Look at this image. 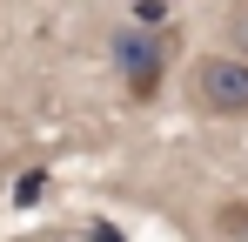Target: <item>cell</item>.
I'll return each mask as SVG.
<instances>
[{
  "mask_svg": "<svg viewBox=\"0 0 248 242\" xmlns=\"http://www.w3.org/2000/svg\"><path fill=\"white\" fill-rule=\"evenodd\" d=\"M108 61L121 68V87L127 101H155L161 94V74H168V27H114L108 34Z\"/></svg>",
  "mask_w": 248,
  "mask_h": 242,
  "instance_id": "1",
  "label": "cell"
},
{
  "mask_svg": "<svg viewBox=\"0 0 248 242\" xmlns=\"http://www.w3.org/2000/svg\"><path fill=\"white\" fill-rule=\"evenodd\" d=\"M188 101L215 121H248V61L242 54H202L188 68Z\"/></svg>",
  "mask_w": 248,
  "mask_h": 242,
  "instance_id": "2",
  "label": "cell"
},
{
  "mask_svg": "<svg viewBox=\"0 0 248 242\" xmlns=\"http://www.w3.org/2000/svg\"><path fill=\"white\" fill-rule=\"evenodd\" d=\"M215 229L228 242H248V195H228V202H215Z\"/></svg>",
  "mask_w": 248,
  "mask_h": 242,
  "instance_id": "3",
  "label": "cell"
},
{
  "mask_svg": "<svg viewBox=\"0 0 248 242\" xmlns=\"http://www.w3.org/2000/svg\"><path fill=\"white\" fill-rule=\"evenodd\" d=\"M221 27H228V47L248 61V0H228V20H221Z\"/></svg>",
  "mask_w": 248,
  "mask_h": 242,
  "instance_id": "4",
  "label": "cell"
},
{
  "mask_svg": "<svg viewBox=\"0 0 248 242\" xmlns=\"http://www.w3.org/2000/svg\"><path fill=\"white\" fill-rule=\"evenodd\" d=\"M134 27H168V0H134Z\"/></svg>",
  "mask_w": 248,
  "mask_h": 242,
  "instance_id": "5",
  "label": "cell"
}]
</instances>
